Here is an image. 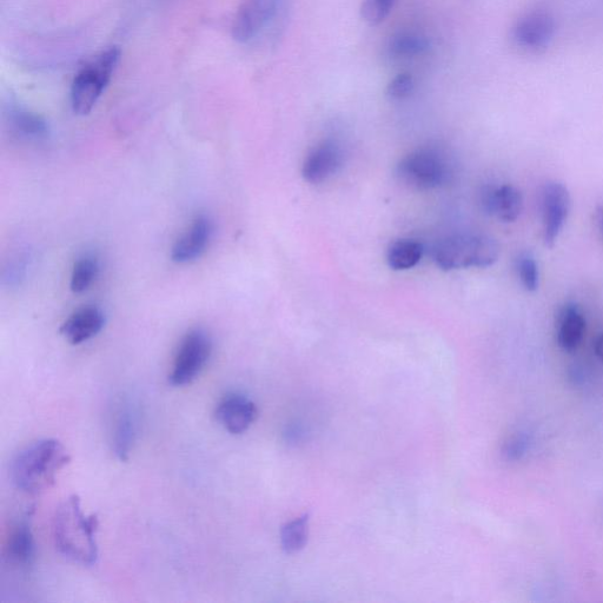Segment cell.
<instances>
[{"label": "cell", "mask_w": 603, "mask_h": 603, "mask_svg": "<svg viewBox=\"0 0 603 603\" xmlns=\"http://www.w3.org/2000/svg\"><path fill=\"white\" fill-rule=\"evenodd\" d=\"M98 529L97 515H85L81 500L72 495L56 510L53 541L64 558L82 566H94L98 560Z\"/></svg>", "instance_id": "6da1fadb"}, {"label": "cell", "mask_w": 603, "mask_h": 603, "mask_svg": "<svg viewBox=\"0 0 603 603\" xmlns=\"http://www.w3.org/2000/svg\"><path fill=\"white\" fill-rule=\"evenodd\" d=\"M70 461L68 450L58 440L44 439L33 442L13 460L12 482L24 493H43L55 485L57 475Z\"/></svg>", "instance_id": "7a4b0ae2"}, {"label": "cell", "mask_w": 603, "mask_h": 603, "mask_svg": "<svg viewBox=\"0 0 603 603\" xmlns=\"http://www.w3.org/2000/svg\"><path fill=\"white\" fill-rule=\"evenodd\" d=\"M500 245L486 234H456L442 238L433 250L437 267L445 271L487 268L499 260Z\"/></svg>", "instance_id": "3957f363"}, {"label": "cell", "mask_w": 603, "mask_h": 603, "mask_svg": "<svg viewBox=\"0 0 603 603\" xmlns=\"http://www.w3.org/2000/svg\"><path fill=\"white\" fill-rule=\"evenodd\" d=\"M121 59L117 46L98 53L78 71L71 86L72 109L77 115H89L111 81Z\"/></svg>", "instance_id": "277c9868"}, {"label": "cell", "mask_w": 603, "mask_h": 603, "mask_svg": "<svg viewBox=\"0 0 603 603\" xmlns=\"http://www.w3.org/2000/svg\"><path fill=\"white\" fill-rule=\"evenodd\" d=\"M396 176L409 188L433 190L448 182L452 176V165L442 151L421 148L401 159L396 167Z\"/></svg>", "instance_id": "5b68a950"}, {"label": "cell", "mask_w": 603, "mask_h": 603, "mask_svg": "<svg viewBox=\"0 0 603 603\" xmlns=\"http://www.w3.org/2000/svg\"><path fill=\"white\" fill-rule=\"evenodd\" d=\"M212 341L207 331L190 330L183 337L172 363L169 382L174 387L188 386L194 382L210 359Z\"/></svg>", "instance_id": "8992f818"}, {"label": "cell", "mask_w": 603, "mask_h": 603, "mask_svg": "<svg viewBox=\"0 0 603 603\" xmlns=\"http://www.w3.org/2000/svg\"><path fill=\"white\" fill-rule=\"evenodd\" d=\"M287 0H242L233 28L236 42L247 44L273 26L286 10Z\"/></svg>", "instance_id": "52a82bcc"}, {"label": "cell", "mask_w": 603, "mask_h": 603, "mask_svg": "<svg viewBox=\"0 0 603 603\" xmlns=\"http://www.w3.org/2000/svg\"><path fill=\"white\" fill-rule=\"evenodd\" d=\"M571 211V195L559 182H549L542 190L543 242L552 248Z\"/></svg>", "instance_id": "ba28073f"}, {"label": "cell", "mask_w": 603, "mask_h": 603, "mask_svg": "<svg viewBox=\"0 0 603 603\" xmlns=\"http://www.w3.org/2000/svg\"><path fill=\"white\" fill-rule=\"evenodd\" d=\"M555 33V22L545 11L526 13L514 25L512 39L519 49L529 53L546 50L552 43Z\"/></svg>", "instance_id": "9c48e42d"}, {"label": "cell", "mask_w": 603, "mask_h": 603, "mask_svg": "<svg viewBox=\"0 0 603 603\" xmlns=\"http://www.w3.org/2000/svg\"><path fill=\"white\" fill-rule=\"evenodd\" d=\"M212 223L207 216H197L190 228L178 238L172 247V261L180 264L200 258L207 250L212 236Z\"/></svg>", "instance_id": "30bf717a"}, {"label": "cell", "mask_w": 603, "mask_h": 603, "mask_svg": "<svg viewBox=\"0 0 603 603\" xmlns=\"http://www.w3.org/2000/svg\"><path fill=\"white\" fill-rule=\"evenodd\" d=\"M257 416L256 404L248 397L238 394L225 396L218 403L216 419L230 434L240 435L247 432Z\"/></svg>", "instance_id": "8fae6325"}, {"label": "cell", "mask_w": 603, "mask_h": 603, "mask_svg": "<svg viewBox=\"0 0 603 603\" xmlns=\"http://www.w3.org/2000/svg\"><path fill=\"white\" fill-rule=\"evenodd\" d=\"M342 164V151L334 142L318 144L303 163L302 175L311 184H321L333 177Z\"/></svg>", "instance_id": "7c38bea8"}, {"label": "cell", "mask_w": 603, "mask_h": 603, "mask_svg": "<svg viewBox=\"0 0 603 603\" xmlns=\"http://www.w3.org/2000/svg\"><path fill=\"white\" fill-rule=\"evenodd\" d=\"M481 202L488 215L508 223L518 220L523 210L521 191L510 184L487 188Z\"/></svg>", "instance_id": "4fadbf2b"}, {"label": "cell", "mask_w": 603, "mask_h": 603, "mask_svg": "<svg viewBox=\"0 0 603 603\" xmlns=\"http://www.w3.org/2000/svg\"><path fill=\"white\" fill-rule=\"evenodd\" d=\"M105 324L103 311L94 306L78 309L66 320L61 333L74 346L82 344L101 333Z\"/></svg>", "instance_id": "5bb4252c"}, {"label": "cell", "mask_w": 603, "mask_h": 603, "mask_svg": "<svg viewBox=\"0 0 603 603\" xmlns=\"http://www.w3.org/2000/svg\"><path fill=\"white\" fill-rule=\"evenodd\" d=\"M139 429L135 407L125 403L119 407L112 424V450L121 461H127L134 449Z\"/></svg>", "instance_id": "9a60e30c"}, {"label": "cell", "mask_w": 603, "mask_h": 603, "mask_svg": "<svg viewBox=\"0 0 603 603\" xmlns=\"http://www.w3.org/2000/svg\"><path fill=\"white\" fill-rule=\"evenodd\" d=\"M558 344L562 350L574 351L579 348L586 331V318L575 304L563 307L558 317Z\"/></svg>", "instance_id": "2e32d148"}, {"label": "cell", "mask_w": 603, "mask_h": 603, "mask_svg": "<svg viewBox=\"0 0 603 603\" xmlns=\"http://www.w3.org/2000/svg\"><path fill=\"white\" fill-rule=\"evenodd\" d=\"M36 543L33 538L30 522L22 520L11 529L6 545V555L13 565L19 567L29 566L35 559Z\"/></svg>", "instance_id": "e0dca14e"}, {"label": "cell", "mask_w": 603, "mask_h": 603, "mask_svg": "<svg viewBox=\"0 0 603 603\" xmlns=\"http://www.w3.org/2000/svg\"><path fill=\"white\" fill-rule=\"evenodd\" d=\"M10 127L25 138L44 139L49 135V125L41 116L33 112L18 108H11L9 111Z\"/></svg>", "instance_id": "ac0fdd59"}, {"label": "cell", "mask_w": 603, "mask_h": 603, "mask_svg": "<svg viewBox=\"0 0 603 603\" xmlns=\"http://www.w3.org/2000/svg\"><path fill=\"white\" fill-rule=\"evenodd\" d=\"M423 256V245L419 241L403 238L390 244L387 251V262L395 271L409 270L420 263Z\"/></svg>", "instance_id": "d6986e66"}, {"label": "cell", "mask_w": 603, "mask_h": 603, "mask_svg": "<svg viewBox=\"0 0 603 603\" xmlns=\"http://www.w3.org/2000/svg\"><path fill=\"white\" fill-rule=\"evenodd\" d=\"M429 49L426 38L412 32H400L390 39L388 50L397 58H409L422 55Z\"/></svg>", "instance_id": "ffe728a7"}, {"label": "cell", "mask_w": 603, "mask_h": 603, "mask_svg": "<svg viewBox=\"0 0 603 603\" xmlns=\"http://www.w3.org/2000/svg\"><path fill=\"white\" fill-rule=\"evenodd\" d=\"M309 534V516L290 521L281 530V542L287 553L300 552L307 545Z\"/></svg>", "instance_id": "44dd1931"}, {"label": "cell", "mask_w": 603, "mask_h": 603, "mask_svg": "<svg viewBox=\"0 0 603 603\" xmlns=\"http://www.w3.org/2000/svg\"><path fill=\"white\" fill-rule=\"evenodd\" d=\"M99 273V263L94 256H84L75 264L71 276V290L76 294L84 293L95 282Z\"/></svg>", "instance_id": "7402d4cb"}, {"label": "cell", "mask_w": 603, "mask_h": 603, "mask_svg": "<svg viewBox=\"0 0 603 603\" xmlns=\"http://www.w3.org/2000/svg\"><path fill=\"white\" fill-rule=\"evenodd\" d=\"M396 0H363L361 15L369 25H379L389 16Z\"/></svg>", "instance_id": "603a6c76"}, {"label": "cell", "mask_w": 603, "mask_h": 603, "mask_svg": "<svg viewBox=\"0 0 603 603\" xmlns=\"http://www.w3.org/2000/svg\"><path fill=\"white\" fill-rule=\"evenodd\" d=\"M518 271L523 288L530 291V293L538 290L540 284L539 267L532 255L526 253L520 256Z\"/></svg>", "instance_id": "cb8c5ba5"}, {"label": "cell", "mask_w": 603, "mask_h": 603, "mask_svg": "<svg viewBox=\"0 0 603 603\" xmlns=\"http://www.w3.org/2000/svg\"><path fill=\"white\" fill-rule=\"evenodd\" d=\"M415 82L412 75L401 74L392 79L387 86L386 94L389 98L404 99L412 95L414 90Z\"/></svg>", "instance_id": "d4e9b609"}, {"label": "cell", "mask_w": 603, "mask_h": 603, "mask_svg": "<svg viewBox=\"0 0 603 603\" xmlns=\"http://www.w3.org/2000/svg\"><path fill=\"white\" fill-rule=\"evenodd\" d=\"M526 440L522 436L513 437L509 440L505 447H503V455L506 456L507 460H519L521 456L525 454Z\"/></svg>", "instance_id": "484cf974"}, {"label": "cell", "mask_w": 603, "mask_h": 603, "mask_svg": "<svg viewBox=\"0 0 603 603\" xmlns=\"http://www.w3.org/2000/svg\"><path fill=\"white\" fill-rule=\"evenodd\" d=\"M594 350L596 356L603 362V334L596 339L594 343Z\"/></svg>", "instance_id": "4316f807"}, {"label": "cell", "mask_w": 603, "mask_h": 603, "mask_svg": "<svg viewBox=\"0 0 603 603\" xmlns=\"http://www.w3.org/2000/svg\"><path fill=\"white\" fill-rule=\"evenodd\" d=\"M602 228H603V220H602Z\"/></svg>", "instance_id": "83f0119b"}]
</instances>
